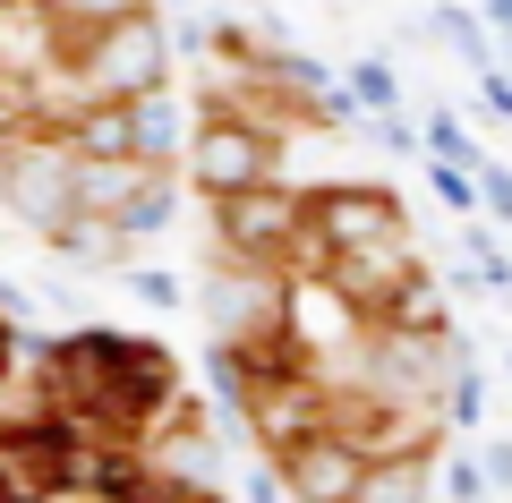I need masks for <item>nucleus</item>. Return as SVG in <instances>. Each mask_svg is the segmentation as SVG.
<instances>
[{
	"label": "nucleus",
	"mask_w": 512,
	"mask_h": 503,
	"mask_svg": "<svg viewBox=\"0 0 512 503\" xmlns=\"http://www.w3.org/2000/svg\"><path fill=\"white\" fill-rule=\"evenodd\" d=\"M43 239H52V248H60V265H77V273H120V248H128V239L111 231L103 214H60Z\"/></svg>",
	"instance_id": "9b49d317"
},
{
	"label": "nucleus",
	"mask_w": 512,
	"mask_h": 503,
	"mask_svg": "<svg viewBox=\"0 0 512 503\" xmlns=\"http://www.w3.org/2000/svg\"><path fill=\"white\" fill-rule=\"evenodd\" d=\"M0 205L26 222V231H52L69 214V145L52 128H18L0 137Z\"/></svg>",
	"instance_id": "7ed1b4c3"
},
{
	"label": "nucleus",
	"mask_w": 512,
	"mask_h": 503,
	"mask_svg": "<svg viewBox=\"0 0 512 503\" xmlns=\"http://www.w3.org/2000/svg\"><path fill=\"white\" fill-rule=\"evenodd\" d=\"M239 418H248V435L265 452H291L299 435L325 427V384L308 376V359L265 367V376H248V393H239Z\"/></svg>",
	"instance_id": "39448f33"
},
{
	"label": "nucleus",
	"mask_w": 512,
	"mask_h": 503,
	"mask_svg": "<svg viewBox=\"0 0 512 503\" xmlns=\"http://www.w3.org/2000/svg\"><path fill=\"white\" fill-rule=\"evenodd\" d=\"M350 94H359L367 111H393V103H402V94H393V69H384V60H359V77H350Z\"/></svg>",
	"instance_id": "f3484780"
},
{
	"label": "nucleus",
	"mask_w": 512,
	"mask_h": 503,
	"mask_svg": "<svg viewBox=\"0 0 512 503\" xmlns=\"http://www.w3.org/2000/svg\"><path fill=\"white\" fill-rule=\"evenodd\" d=\"M444 469V495H453V503H478V469L470 461H436Z\"/></svg>",
	"instance_id": "aec40b11"
},
{
	"label": "nucleus",
	"mask_w": 512,
	"mask_h": 503,
	"mask_svg": "<svg viewBox=\"0 0 512 503\" xmlns=\"http://www.w3.org/2000/svg\"><path fill=\"white\" fill-rule=\"evenodd\" d=\"M308 231L325 248H359V239L402 231V205L384 197V188H308Z\"/></svg>",
	"instance_id": "1a4fd4ad"
},
{
	"label": "nucleus",
	"mask_w": 512,
	"mask_h": 503,
	"mask_svg": "<svg viewBox=\"0 0 512 503\" xmlns=\"http://www.w3.org/2000/svg\"><path fill=\"white\" fill-rule=\"evenodd\" d=\"M239 503H291V495H282V478H274V469H248V486H239Z\"/></svg>",
	"instance_id": "412c9836"
},
{
	"label": "nucleus",
	"mask_w": 512,
	"mask_h": 503,
	"mask_svg": "<svg viewBox=\"0 0 512 503\" xmlns=\"http://www.w3.org/2000/svg\"><path fill=\"white\" fill-rule=\"evenodd\" d=\"M427 495H436L427 461H367L359 486H350V503H427Z\"/></svg>",
	"instance_id": "f8f14e48"
},
{
	"label": "nucleus",
	"mask_w": 512,
	"mask_h": 503,
	"mask_svg": "<svg viewBox=\"0 0 512 503\" xmlns=\"http://www.w3.org/2000/svg\"><path fill=\"white\" fill-rule=\"evenodd\" d=\"M180 145H188V120H180V103H171L163 86L128 94V154H146V162H171Z\"/></svg>",
	"instance_id": "9d476101"
},
{
	"label": "nucleus",
	"mask_w": 512,
	"mask_h": 503,
	"mask_svg": "<svg viewBox=\"0 0 512 503\" xmlns=\"http://www.w3.org/2000/svg\"><path fill=\"white\" fill-rule=\"evenodd\" d=\"M427 145H436V162H461V171L478 162V137L461 120H427Z\"/></svg>",
	"instance_id": "dca6fc26"
},
{
	"label": "nucleus",
	"mask_w": 512,
	"mask_h": 503,
	"mask_svg": "<svg viewBox=\"0 0 512 503\" xmlns=\"http://www.w3.org/2000/svg\"><path fill=\"white\" fill-rule=\"evenodd\" d=\"M427 180H436V197L453 205V214H470V205H478V188H470V171H461V162H436Z\"/></svg>",
	"instance_id": "a211bd4d"
},
{
	"label": "nucleus",
	"mask_w": 512,
	"mask_h": 503,
	"mask_svg": "<svg viewBox=\"0 0 512 503\" xmlns=\"http://www.w3.org/2000/svg\"><path fill=\"white\" fill-rule=\"evenodd\" d=\"M128 282H137V299H146V307H180V299H188L171 273H137V265H128Z\"/></svg>",
	"instance_id": "6ab92c4d"
},
{
	"label": "nucleus",
	"mask_w": 512,
	"mask_h": 503,
	"mask_svg": "<svg viewBox=\"0 0 512 503\" xmlns=\"http://www.w3.org/2000/svg\"><path fill=\"white\" fill-rule=\"evenodd\" d=\"M487 486H512V444H487Z\"/></svg>",
	"instance_id": "4be33fe9"
},
{
	"label": "nucleus",
	"mask_w": 512,
	"mask_h": 503,
	"mask_svg": "<svg viewBox=\"0 0 512 503\" xmlns=\"http://www.w3.org/2000/svg\"><path fill=\"white\" fill-rule=\"evenodd\" d=\"M487 26H495V35H512V0H487Z\"/></svg>",
	"instance_id": "5701e85b"
},
{
	"label": "nucleus",
	"mask_w": 512,
	"mask_h": 503,
	"mask_svg": "<svg viewBox=\"0 0 512 503\" xmlns=\"http://www.w3.org/2000/svg\"><path fill=\"white\" fill-rule=\"evenodd\" d=\"M282 290H291L282 265H265V256H222L197 282V316H205L214 342H256V333L282 324Z\"/></svg>",
	"instance_id": "f03ea898"
},
{
	"label": "nucleus",
	"mask_w": 512,
	"mask_h": 503,
	"mask_svg": "<svg viewBox=\"0 0 512 503\" xmlns=\"http://www.w3.org/2000/svg\"><path fill=\"white\" fill-rule=\"evenodd\" d=\"M60 52L86 77L94 103H128V94H146V86L171 77V35H163L154 9H128V18H111V26H86V35L60 43Z\"/></svg>",
	"instance_id": "f257e3e1"
},
{
	"label": "nucleus",
	"mask_w": 512,
	"mask_h": 503,
	"mask_svg": "<svg viewBox=\"0 0 512 503\" xmlns=\"http://www.w3.org/2000/svg\"><path fill=\"white\" fill-rule=\"evenodd\" d=\"M470 188L487 197V214H495V222H512V171H504V162L478 154V162H470Z\"/></svg>",
	"instance_id": "2eb2a0df"
},
{
	"label": "nucleus",
	"mask_w": 512,
	"mask_h": 503,
	"mask_svg": "<svg viewBox=\"0 0 512 503\" xmlns=\"http://www.w3.org/2000/svg\"><path fill=\"white\" fill-rule=\"evenodd\" d=\"M188 171H197L205 197H231V188H248V180H274V145L256 137L248 120L197 111V137H188Z\"/></svg>",
	"instance_id": "423d86ee"
},
{
	"label": "nucleus",
	"mask_w": 512,
	"mask_h": 503,
	"mask_svg": "<svg viewBox=\"0 0 512 503\" xmlns=\"http://www.w3.org/2000/svg\"><path fill=\"white\" fill-rule=\"evenodd\" d=\"M419 265L410 256V231H384V239H359V248H325V265H316V282L342 290L359 316H376L393 290H402V273Z\"/></svg>",
	"instance_id": "0eeeda50"
},
{
	"label": "nucleus",
	"mask_w": 512,
	"mask_h": 503,
	"mask_svg": "<svg viewBox=\"0 0 512 503\" xmlns=\"http://www.w3.org/2000/svg\"><path fill=\"white\" fill-rule=\"evenodd\" d=\"M504 376H512V359H504Z\"/></svg>",
	"instance_id": "b1692460"
},
{
	"label": "nucleus",
	"mask_w": 512,
	"mask_h": 503,
	"mask_svg": "<svg viewBox=\"0 0 512 503\" xmlns=\"http://www.w3.org/2000/svg\"><path fill=\"white\" fill-rule=\"evenodd\" d=\"M120 503H222V495L197 486V478H146V469H137V486H128Z\"/></svg>",
	"instance_id": "4468645a"
},
{
	"label": "nucleus",
	"mask_w": 512,
	"mask_h": 503,
	"mask_svg": "<svg viewBox=\"0 0 512 503\" xmlns=\"http://www.w3.org/2000/svg\"><path fill=\"white\" fill-rule=\"evenodd\" d=\"M274 461H282V495H291V503H350V486H359L367 452L316 427V435H299L291 452H274Z\"/></svg>",
	"instance_id": "6e6552de"
},
{
	"label": "nucleus",
	"mask_w": 512,
	"mask_h": 503,
	"mask_svg": "<svg viewBox=\"0 0 512 503\" xmlns=\"http://www.w3.org/2000/svg\"><path fill=\"white\" fill-rule=\"evenodd\" d=\"M205 205H214V248H222V256H265V265H282L299 214H308V197L282 188V180H248V188L205 197Z\"/></svg>",
	"instance_id": "20e7f679"
},
{
	"label": "nucleus",
	"mask_w": 512,
	"mask_h": 503,
	"mask_svg": "<svg viewBox=\"0 0 512 503\" xmlns=\"http://www.w3.org/2000/svg\"><path fill=\"white\" fill-rule=\"evenodd\" d=\"M128 9H146V0H35V18L52 26V43H77L86 26H111Z\"/></svg>",
	"instance_id": "ddd939ff"
}]
</instances>
